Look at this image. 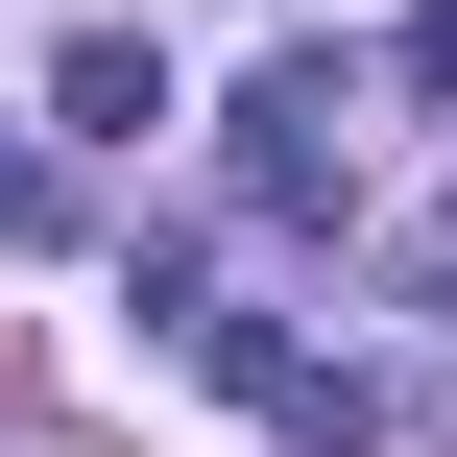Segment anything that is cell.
<instances>
[{"mask_svg":"<svg viewBox=\"0 0 457 457\" xmlns=\"http://www.w3.org/2000/svg\"><path fill=\"white\" fill-rule=\"evenodd\" d=\"M48 217H72V193H48V145H0V241H48Z\"/></svg>","mask_w":457,"mask_h":457,"instance_id":"3","label":"cell"},{"mask_svg":"<svg viewBox=\"0 0 457 457\" xmlns=\"http://www.w3.org/2000/svg\"><path fill=\"white\" fill-rule=\"evenodd\" d=\"M337 120H361V48H289V72L241 96V193H265V217H337Z\"/></svg>","mask_w":457,"mask_h":457,"instance_id":"1","label":"cell"},{"mask_svg":"<svg viewBox=\"0 0 457 457\" xmlns=\"http://www.w3.org/2000/svg\"><path fill=\"white\" fill-rule=\"evenodd\" d=\"M386 72H410V96H457V0H434V24H410V48H386Z\"/></svg>","mask_w":457,"mask_h":457,"instance_id":"4","label":"cell"},{"mask_svg":"<svg viewBox=\"0 0 457 457\" xmlns=\"http://www.w3.org/2000/svg\"><path fill=\"white\" fill-rule=\"evenodd\" d=\"M48 120L145 145V120H169V48H145V24H72V48H48Z\"/></svg>","mask_w":457,"mask_h":457,"instance_id":"2","label":"cell"}]
</instances>
